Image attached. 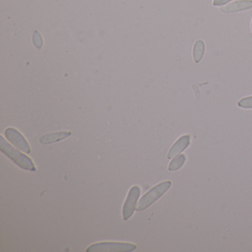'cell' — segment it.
<instances>
[{
	"instance_id": "6",
	"label": "cell",
	"mask_w": 252,
	"mask_h": 252,
	"mask_svg": "<svg viewBox=\"0 0 252 252\" xmlns=\"http://www.w3.org/2000/svg\"><path fill=\"white\" fill-rule=\"evenodd\" d=\"M251 8H252V0H240L221 7L220 11L223 14H233L247 11Z\"/></svg>"
},
{
	"instance_id": "10",
	"label": "cell",
	"mask_w": 252,
	"mask_h": 252,
	"mask_svg": "<svg viewBox=\"0 0 252 252\" xmlns=\"http://www.w3.org/2000/svg\"><path fill=\"white\" fill-rule=\"evenodd\" d=\"M186 160H187V158H186L185 155H179V156H177L169 163V170L170 172H175V171L181 169L184 166Z\"/></svg>"
},
{
	"instance_id": "11",
	"label": "cell",
	"mask_w": 252,
	"mask_h": 252,
	"mask_svg": "<svg viewBox=\"0 0 252 252\" xmlns=\"http://www.w3.org/2000/svg\"><path fill=\"white\" fill-rule=\"evenodd\" d=\"M239 107L243 109H252V96L242 98L237 103Z\"/></svg>"
},
{
	"instance_id": "3",
	"label": "cell",
	"mask_w": 252,
	"mask_h": 252,
	"mask_svg": "<svg viewBox=\"0 0 252 252\" xmlns=\"http://www.w3.org/2000/svg\"><path fill=\"white\" fill-rule=\"evenodd\" d=\"M137 246L123 242H101L91 245L87 249L88 252H130L135 250Z\"/></svg>"
},
{
	"instance_id": "7",
	"label": "cell",
	"mask_w": 252,
	"mask_h": 252,
	"mask_svg": "<svg viewBox=\"0 0 252 252\" xmlns=\"http://www.w3.org/2000/svg\"><path fill=\"white\" fill-rule=\"evenodd\" d=\"M190 139L191 137L189 135H183L171 147L170 150L168 153V159H172V158L184 152L189 145Z\"/></svg>"
},
{
	"instance_id": "8",
	"label": "cell",
	"mask_w": 252,
	"mask_h": 252,
	"mask_svg": "<svg viewBox=\"0 0 252 252\" xmlns=\"http://www.w3.org/2000/svg\"><path fill=\"white\" fill-rule=\"evenodd\" d=\"M72 135L71 132L69 131H62V132H54V133L46 134L42 135L39 138V142L44 145L54 144L63 141L65 138H68Z\"/></svg>"
},
{
	"instance_id": "9",
	"label": "cell",
	"mask_w": 252,
	"mask_h": 252,
	"mask_svg": "<svg viewBox=\"0 0 252 252\" xmlns=\"http://www.w3.org/2000/svg\"><path fill=\"white\" fill-rule=\"evenodd\" d=\"M205 53V44L202 40L196 41L193 48V59L196 63L201 61Z\"/></svg>"
},
{
	"instance_id": "2",
	"label": "cell",
	"mask_w": 252,
	"mask_h": 252,
	"mask_svg": "<svg viewBox=\"0 0 252 252\" xmlns=\"http://www.w3.org/2000/svg\"><path fill=\"white\" fill-rule=\"evenodd\" d=\"M171 185H172L171 181H163L152 188L138 201L135 208L136 211L141 212L148 209L169 189Z\"/></svg>"
},
{
	"instance_id": "12",
	"label": "cell",
	"mask_w": 252,
	"mask_h": 252,
	"mask_svg": "<svg viewBox=\"0 0 252 252\" xmlns=\"http://www.w3.org/2000/svg\"><path fill=\"white\" fill-rule=\"evenodd\" d=\"M231 1L232 0H213V5L214 6H222Z\"/></svg>"
},
{
	"instance_id": "13",
	"label": "cell",
	"mask_w": 252,
	"mask_h": 252,
	"mask_svg": "<svg viewBox=\"0 0 252 252\" xmlns=\"http://www.w3.org/2000/svg\"></svg>"
},
{
	"instance_id": "1",
	"label": "cell",
	"mask_w": 252,
	"mask_h": 252,
	"mask_svg": "<svg viewBox=\"0 0 252 252\" xmlns=\"http://www.w3.org/2000/svg\"><path fill=\"white\" fill-rule=\"evenodd\" d=\"M0 150L22 169L31 172L36 170V166L32 159L13 147L2 136H0Z\"/></svg>"
},
{
	"instance_id": "4",
	"label": "cell",
	"mask_w": 252,
	"mask_h": 252,
	"mask_svg": "<svg viewBox=\"0 0 252 252\" xmlns=\"http://www.w3.org/2000/svg\"><path fill=\"white\" fill-rule=\"evenodd\" d=\"M140 194H141V189L138 186H134L129 190L126 201L124 204L123 212H122L124 220H127L133 215Z\"/></svg>"
},
{
	"instance_id": "5",
	"label": "cell",
	"mask_w": 252,
	"mask_h": 252,
	"mask_svg": "<svg viewBox=\"0 0 252 252\" xmlns=\"http://www.w3.org/2000/svg\"><path fill=\"white\" fill-rule=\"evenodd\" d=\"M5 137L7 139L16 147V148L27 154H30L32 153V149H31L30 145L28 143L27 140L25 138V137L19 132L17 129L14 128H8L5 132Z\"/></svg>"
}]
</instances>
